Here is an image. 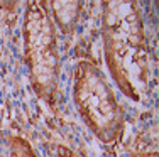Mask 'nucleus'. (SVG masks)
I'll use <instances>...</instances> for the list:
<instances>
[{"mask_svg":"<svg viewBox=\"0 0 159 157\" xmlns=\"http://www.w3.org/2000/svg\"><path fill=\"white\" fill-rule=\"evenodd\" d=\"M102 42L115 86L132 102H142L149 89L151 52L137 2H102Z\"/></svg>","mask_w":159,"mask_h":157,"instance_id":"1","label":"nucleus"},{"mask_svg":"<svg viewBox=\"0 0 159 157\" xmlns=\"http://www.w3.org/2000/svg\"><path fill=\"white\" fill-rule=\"evenodd\" d=\"M71 95L86 129L103 147L115 149L124 137L125 115L107 76L93 61L76 63L71 76Z\"/></svg>","mask_w":159,"mask_h":157,"instance_id":"2","label":"nucleus"},{"mask_svg":"<svg viewBox=\"0 0 159 157\" xmlns=\"http://www.w3.org/2000/svg\"><path fill=\"white\" fill-rule=\"evenodd\" d=\"M24 59L37 98L54 107L59 95L61 56L58 31L46 2H29L22 24Z\"/></svg>","mask_w":159,"mask_h":157,"instance_id":"3","label":"nucleus"},{"mask_svg":"<svg viewBox=\"0 0 159 157\" xmlns=\"http://www.w3.org/2000/svg\"><path fill=\"white\" fill-rule=\"evenodd\" d=\"M51 5V14L54 25L58 24L61 32L64 36H71L75 32L76 22L80 17V10H81V3L80 2H48Z\"/></svg>","mask_w":159,"mask_h":157,"instance_id":"4","label":"nucleus"},{"mask_svg":"<svg viewBox=\"0 0 159 157\" xmlns=\"http://www.w3.org/2000/svg\"><path fill=\"white\" fill-rule=\"evenodd\" d=\"M9 150L10 157H37L32 145L19 135H12L9 139Z\"/></svg>","mask_w":159,"mask_h":157,"instance_id":"5","label":"nucleus"},{"mask_svg":"<svg viewBox=\"0 0 159 157\" xmlns=\"http://www.w3.org/2000/svg\"><path fill=\"white\" fill-rule=\"evenodd\" d=\"M58 157H85L81 152L71 150V149L64 147V145H59L58 147Z\"/></svg>","mask_w":159,"mask_h":157,"instance_id":"6","label":"nucleus"},{"mask_svg":"<svg viewBox=\"0 0 159 157\" xmlns=\"http://www.w3.org/2000/svg\"><path fill=\"white\" fill-rule=\"evenodd\" d=\"M129 157H157L156 150H149V152H132Z\"/></svg>","mask_w":159,"mask_h":157,"instance_id":"7","label":"nucleus"}]
</instances>
